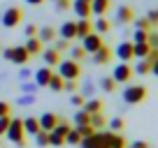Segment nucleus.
Wrapping results in <instances>:
<instances>
[{"label": "nucleus", "mask_w": 158, "mask_h": 148, "mask_svg": "<svg viewBox=\"0 0 158 148\" xmlns=\"http://www.w3.org/2000/svg\"><path fill=\"white\" fill-rule=\"evenodd\" d=\"M84 56H86V51L81 46H72V60H81Z\"/></svg>", "instance_id": "nucleus-38"}, {"label": "nucleus", "mask_w": 158, "mask_h": 148, "mask_svg": "<svg viewBox=\"0 0 158 148\" xmlns=\"http://www.w3.org/2000/svg\"><path fill=\"white\" fill-rule=\"evenodd\" d=\"M35 88H37L35 84H23V93H26V95H28V93L33 95V93H35Z\"/></svg>", "instance_id": "nucleus-49"}, {"label": "nucleus", "mask_w": 158, "mask_h": 148, "mask_svg": "<svg viewBox=\"0 0 158 148\" xmlns=\"http://www.w3.org/2000/svg\"><path fill=\"white\" fill-rule=\"evenodd\" d=\"M74 25H77V37H81V40H84L89 33H93V23H91L89 19H79Z\"/></svg>", "instance_id": "nucleus-17"}, {"label": "nucleus", "mask_w": 158, "mask_h": 148, "mask_svg": "<svg viewBox=\"0 0 158 148\" xmlns=\"http://www.w3.org/2000/svg\"><path fill=\"white\" fill-rule=\"evenodd\" d=\"M147 99V88L144 86H128L123 90V102L126 104H142Z\"/></svg>", "instance_id": "nucleus-3"}, {"label": "nucleus", "mask_w": 158, "mask_h": 148, "mask_svg": "<svg viewBox=\"0 0 158 148\" xmlns=\"http://www.w3.org/2000/svg\"><path fill=\"white\" fill-rule=\"evenodd\" d=\"M26 37H37V25H33V23L26 25Z\"/></svg>", "instance_id": "nucleus-41"}, {"label": "nucleus", "mask_w": 158, "mask_h": 148, "mask_svg": "<svg viewBox=\"0 0 158 148\" xmlns=\"http://www.w3.org/2000/svg\"><path fill=\"white\" fill-rule=\"evenodd\" d=\"M158 58V49H151V51H149V56H147V58H144V60H149V63H153V60H156Z\"/></svg>", "instance_id": "nucleus-50"}, {"label": "nucleus", "mask_w": 158, "mask_h": 148, "mask_svg": "<svg viewBox=\"0 0 158 148\" xmlns=\"http://www.w3.org/2000/svg\"><path fill=\"white\" fill-rule=\"evenodd\" d=\"M19 104H21V107H26V104H33V95H23V97L19 99Z\"/></svg>", "instance_id": "nucleus-48"}, {"label": "nucleus", "mask_w": 158, "mask_h": 148, "mask_svg": "<svg viewBox=\"0 0 158 148\" xmlns=\"http://www.w3.org/2000/svg\"><path fill=\"white\" fill-rule=\"evenodd\" d=\"M68 46H70V42H68V40H58V42H56V46H54V49L60 53V51H65Z\"/></svg>", "instance_id": "nucleus-44"}, {"label": "nucleus", "mask_w": 158, "mask_h": 148, "mask_svg": "<svg viewBox=\"0 0 158 148\" xmlns=\"http://www.w3.org/2000/svg\"><path fill=\"white\" fill-rule=\"evenodd\" d=\"M10 111H12V107L7 102H0V116H10Z\"/></svg>", "instance_id": "nucleus-45"}, {"label": "nucleus", "mask_w": 158, "mask_h": 148, "mask_svg": "<svg viewBox=\"0 0 158 148\" xmlns=\"http://www.w3.org/2000/svg\"><path fill=\"white\" fill-rule=\"evenodd\" d=\"M128 148H133V146H128Z\"/></svg>", "instance_id": "nucleus-54"}, {"label": "nucleus", "mask_w": 158, "mask_h": 148, "mask_svg": "<svg viewBox=\"0 0 158 148\" xmlns=\"http://www.w3.org/2000/svg\"><path fill=\"white\" fill-rule=\"evenodd\" d=\"M23 49L28 51V56H37V53H42V42H40L37 37H28V42L23 44Z\"/></svg>", "instance_id": "nucleus-19"}, {"label": "nucleus", "mask_w": 158, "mask_h": 148, "mask_svg": "<svg viewBox=\"0 0 158 148\" xmlns=\"http://www.w3.org/2000/svg\"><path fill=\"white\" fill-rule=\"evenodd\" d=\"M63 143H65L63 137H58V134L49 132V146H56V148H58V146H63Z\"/></svg>", "instance_id": "nucleus-36"}, {"label": "nucleus", "mask_w": 158, "mask_h": 148, "mask_svg": "<svg viewBox=\"0 0 158 148\" xmlns=\"http://www.w3.org/2000/svg\"><path fill=\"white\" fill-rule=\"evenodd\" d=\"M35 141H37V146H49V132H42V130H40L37 134H35Z\"/></svg>", "instance_id": "nucleus-34"}, {"label": "nucleus", "mask_w": 158, "mask_h": 148, "mask_svg": "<svg viewBox=\"0 0 158 148\" xmlns=\"http://www.w3.org/2000/svg\"><path fill=\"white\" fill-rule=\"evenodd\" d=\"M116 58L121 60V63H128V60H133V42H121V44L116 46Z\"/></svg>", "instance_id": "nucleus-10"}, {"label": "nucleus", "mask_w": 158, "mask_h": 148, "mask_svg": "<svg viewBox=\"0 0 158 148\" xmlns=\"http://www.w3.org/2000/svg\"><path fill=\"white\" fill-rule=\"evenodd\" d=\"M63 84H65V79L60 76V74H51L49 86H47V88H51L54 93H60V90H63Z\"/></svg>", "instance_id": "nucleus-25"}, {"label": "nucleus", "mask_w": 158, "mask_h": 148, "mask_svg": "<svg viewBox=\"0 0 158 148\" xmlns=\"http://www.w3.org/2000/svg\"><path fill=\"white\" fill-rule=\"evenodd\" d=\"M65 143H70V146H79L81 143V134H79L77 127H70V132L65 134Z\"/></svg>", "instance_id": "nucleus-26"}, {"label": "nucleus", "mask_w": 158, "mask_h": 148, "mask_svg": "<svg viewBox=\"0 0 158 148\" xmlns=\"http://www.w3.org/2000/svg\"><path fill=\"white\" fill-rule=\"evenodd\" d=\"M89 2H91V0H89Z\"/></svg>", "instance_id": "nucleus-56"}, {"label": "nucleus", "mask_w": 158, "mask_h": 148, "mask_svg": "<svg viewBox=\"0 0 158 148\" xmlns=\"http://www.w3.org/2000/svg\"><path fill=\"white\" fill-rule=\"evenodd\" d=\"M21 19H23V12H21L19 7H7L5 12H0V23L5 25V28H14V25H19Z\"/></svg>", "instance_id": "nucleus-4"}, {"label": "nucleus", "mask_w": 158, "mask_h": 148, "mask_svg": "<svg viewBox=\"0 0 158 148\" xmlns=\"http://www.w3.org/2000/svg\"><path fill=\"white\" fill-rule=\"evenodd\" d=\"M147 21H149V23H151V28H156V25H158V14H156V10H153V12H149Z\"/></svg>", "instance_id": "nucleus-43"}, {"label": "nucleus", "mask_w": 158, "mask_h": 148, "mask_svg": "<svg viewBox=\"0 0 158 148\" xmlns=\"http://www.w3.org/2000/svg\"><path fill=\"white\" fill-rule=\"evenodd\" d=\"M149 72H151V63H149V60H137V65L133 67V74H139V76H142V74H149Z\"/></svg>", "instance_id": "nucleus-28"}, {"label": "nucleus", "mask_w": 158, "mask_h": 148, "mask_svg": "<svg viewBox=\"0 0 158 148\" xmlns=\"http://www.w3.org/2000/svg\"><path fill=\"white\" fill-rule=\"evenodd\" d=\"M151 74H156V76H158V58L151 63Z\"/></svg>", "instance_id": "nucleus-52"}, {"label": "nucleus", "mask_w": 158, "mask_h": 148, "mask_svg": "<svg viewBox=\"0 0 158 148\" xmlns=\"http://www.w3.org/2000/svg\"><path fill=\"white\" fill-rule=\"evenodd\" d=\"M81 148H102V132H98L95 130L91 137H84L81 139V143H79Z\"/></svg>", "instance_id": "nucleus-13"}, {"label": "nucleus", "mask_w": 158, "mask_h": 148, "mask_svg": "<svg viewBox=\"0 0 158 148\" xmlns=\"http://www.w3.org/2000/svg\"><path fill=\"white\" fill-rule=\"evenodd\" d=\"M100 88H102L105 93H114V88H116V81H114L112 76H105V79L100 81Z\"/></svg>", "instance_id": "nucleus-32"}, {"label": "nucleus", "mask_w": 158, "mask_h": 148, "mask_svg": "<svg viewBox=\"0 0 158 148\" xmlns=\"http://www.w3.org/2000/svg\"><path fill=\"white\" fill-rule=\"evenodd\" d=\"M156 14H158V10H156Z\"/></svg>", "instance_id": "nucleus-55"}, {"label": "nucleus", "mask_w": 158, "mask_h": 148, "mask_svg": "<svg viewBox=\"0 0 158 148\" xmlns=\"http://www.w3.org/2000/svg\"><path fill=\"white\" fill-rule=\"evenodd\" d=\"M89 118H91V116L86 114L84 109H81V111H77V114H74V127H81V125H91V123H89Z\"/></svg>", "instance_id": "nucleus-30"}, {"label": "nucleus", "mask_w": 158, "mask_h": 148, "mask_svg": "<svg viewBox=\"0 0 158 148\" xmlns=\"http://www.w3.org/2000/svg\"><path fill=\"white\" fill-rule=\"evenodd\" d=\"M109 21L105 19V16H98V21L93 23V33H98V35H102V33H109Z\"/></svg>", "instance_id": "nucleus-27"}, {"label": "nucleus", "mask_w": 158, "mask_h": 148, "mask_svg": "<svg viewBox=\"0 0 158 148\" xmlns=\"http://www.w3.org/2000/svg\"><path fill=\"white\" fill-rule=\"evenodd\" d=\"M56 37V30L51 25H44V28H37V40L44 44V42H51Z\"/></svg>", "instance_id": "nucleus-23"}, {"label": "nucleus", "mask_w": 158, "mask_h": 148, "mask_svg": "<svg viewBox=\"0 0 158 148\" xmlns=\"http://www.w3.org/2000/svg\"><path fill=\"white\" fill-rule=\"evenodd\" d=\"M5 137L10 139L12 143H16L19 148H23L26 146V132H23V120L21 118H12L10 120V127H7V132H5Z\"/></svg>", "instance_id": "nucleus-1"}, {"label": "nucleus", "mask_w": 158, "mask_h": 148, "mask_svg": "<svg viewBox=\"0 0 158 148\" xmlns=\"http://www.w3.org/2000/svg\"><path fill=\"white\" fill-rule=\"evenodd\" d=\"M23 132L30 134V137H35V134L40 132V120L33 118V116H30V118H26V120H23Z\"/></svg>", "instance_id": "nucleus-22"}, {"label": "nucleus", "mask_w": 158, "mask_h": 148, "mask_svg": "<svg viewBox=\"0 0 158 148\" xmlns=\"http://www.w3.org/2000/svg\"><path fill=\"white\" fill-rule=\"evenodd\" d=\"M63 90H70V93H74V90H77V81H74V79L65 81V84H63Z\"/></svg>", "instance_id": "nucleus-42"}, {"label": "nucleus", "mask_w": 158, "mask_h": 148, "mask_svg": "<svg viewBox=\"0 0 158 148\" xmlns=\"http://www.w3.org/2000/svg\"><path fill=\"white\" fill-rule=\"evenodd\" d=\"M133 148H149L147 141H133Z\"/></svg>", "instance_id": "nucleus-51"}, {"label": "nucleus", "mask_w": 158, "mask_h": 148, "mask_svg": "<svg viewBox=\"0 0 158 148\" xmlns=\"http://www.w3.org/2000/svg\"><path fill=\"white\" fill-rule=\"evenodd\" d=\"M70 102H72L74 107H81V104H84V97H81V95H72V99H70Z\"/></svg>", "instance_id": "nucleus-47"}, {"label": "nucleus", "mask_w": 158, "mask_h": 148, "mask_svg": "<svg viewBox=\"0 0 158 148\" xmlns=\"http://www.w3.org/2000/svg\"><path fill=\"white\" fill-rule=\"evenodd\" d=\"M77 130H79V134H81V139H84V137H91V134L95 132L91 125H81V127H77Z\"/></svg>", "instance_id": "nucleus-40"}, {"label": "nucleus", "mask_w": 158, "mask_h": 148, "mask_svg": "<svg viewBox=\"0 0 158 148\" xmlns=\"http://www.w3.org/2000/svg\"><path fill=\"white\" fill-rule=\"evenodd\" d=\"M40 130H42V132H51V130H54L56 127V123H58V116H56V114H49V111H47V114H42V116H40Z\"/></svg>", "instance_id": "nucleus-9"}, {"label": "nucleus", "mask_w": 158, "mask_h": 148, "mask_svg": "<svg viewBox=\"0 0 158 148\" xmlns=\"http://www.w3.org/2000/svg\"><path fill=\"white\" fill-rule=\"evenodd\" d=\"M102 148H126V139L118 132H102Z\"/></svg>", "instance_id": "nucleus-6"}, {"label": "nucleus", "mask_w": 158, "mask_h": 148, "mask_svg": "<svg viewBox=\"0 0 158 148\" xmlns=\"http://www.w3.org/2000/svg\"><path fill=\"white\" fill-rule=\"evenodd\" d=\"M10 120H12V116H0V137H5L7 127H10Z\"/></svg>", "instance_id": "nucleus-35"}, {"label": "nucleus", "mask_w": 158, "mask_h": 148, "mask_svg": "<svg viewBox=\"0 0 158 148\" xmlns=\"http://www.w3.org/2000/svg\"><path fill=\"white\" fill-rule=\"evenodd\" d=\"M51 67H40L37 72H35V86L37 88H47L49 86V79H51Z\"/></svg>", "instance_id": "nucleus-11"}, {"label": "nucleus", "mask_w": 158, "mask_h": 148, "mask_svg": "<svg viewBox=\"0 0 158 148\" xmlns=\"http://www.w3.org/2000/svg\"><path fill=\"white\" fill-rule=\"evenodd\" d=\"M100 46H102V37H100L98 33H89L84 40H81V49H84L86 53H95Z\"/></svg>", "instance_id": "nucleus-8"}, {"label": "nucleus", "mask_w": 158, "mask_h": 148, "mask_svg": "<svg viewBox=\"0 0 158 148\" xmlns=\"http://www.w3.org/2000/svg\"><path fill=\"white\" fill-rule=\"evenodd\" d=\"M56 7H58L60 12H63V10H68V7H70V0H56Z\"/></svg>", "instance_id": "nucleus-46"}, {"label": "nucleus", "mask_w": 158, "mask_h": 148, "mask_svg": "<svg viewBox=\"0 0 158 148\" xmlns=\"http://www.w3.org/2000/svg\"><path fill=\"white\" fill-rule=\"evenodd\" d=\"M116 19H118V23H130V21L135 19V14H133V10H130L128 5H121L116 10Z\"/></svg>", "instance_id": "nucleus-18"}, {"label": "nucleus", "mask_w": 158, "mask_h": 148, "mask_svg": "<svg viewBox=\"0 0 158 148\" xmlns=\"http://www.w3.org/2000/svg\"><path fill=\"white\" fill-rule=\"evenodd\" d=\"M58 74L63 76L65 81H70V79L77 81L79 74H81V67H79V63L72 60V58H70V60H60V63H58Z\"/></svg>", "instance_id": "nucleus-2"}, {"label": "nucleus", "mask_w": 158, "mask_h": 148, "mask_svg": "<svg viewBox=\"0 0 158 148\" xmlns=\"http://www.w3.org/2000/svg\"><path fill=\"white\" fill-rule=\"evenodd\" d=\"M149 51H151V46H149L147 42H133V58L144 60L149 56Z\"/></svg>", "instance_id": "nucleus-16"}, {"label": "nucleus", "mask_w": 158, "mask_h": 148, "mask_svg": "<svg viewBox=\"0 0 158 148\" xmlns=\"http://www.w3.org/2000/svg\"><path fill=\"white\" fill-rule=\"evenodd\" d=\"M135 28H137V30H147V33H149V30H153L151 23H149L147 19H137V21H135Z\"/></svg>", "instance_id": "nucleus-37"}, {"label": "nucleus", "mask_w": 158, "mask_h": 148, "mask_svg": "<svg viewBox=\"0 0 158 148\" xmlns=\"http://www.w3.org/2000/svg\"><path fill=\"white\" fill-rule=\"evenodd\" d=\"M26 2H28V5H42L44 0H26Z\"/></svg>", "instance_id": "nucleus-53"}, {"label": "nucleus", "mask_w": 158, "mask_h": 148, "mask_svg": "<svg viewBox=\"0 0 158 148\" xmlns=\"http://www.w3.org/2000/svg\"><path fill=\"white\" fill-rule=\"evenodd\" d=\"M84 111L86 114H98V111H102V102L100 99H89L84 104Z\"/></svg>", "instance_id": "nucleus-29"}, {"label": "nucleus", "mask_w": 158, "mask_h": 148, "mask_svg": "<svg viewBox=\"0 0 158 148\" xmlns=\"http://www.w3.org/2000/svg\"><path fill=\"white\" fill-rule=\"evenodd\" d=\"M70 5H72L74 14H77L79 19H89V14H91V2L89 0H74V2H70Z\"/></svg>", "instance_id": "nucleus-12"}, {"label": "nucleus", "mask_w": 158, "mask_h": 148, "mask_svg": "<svg viewBox=\"0 0 158 148\" xmlns=\"http://www.w3.org/2000/svg\"><path fill=\"white\" fill-rule=\"evenodd\" d=\"M2 56H5V60H12V63H16V65H26L30 60L28 51H26L23 46H10V49L2 51Z\"/></svg>", "instance_id": "nucleus-5"}, {"label": "nucleus", "mask_w": 158, "mask_h": 148, "mask_svg": "<svg viewBox=\"0 0 158 148\" xmlns=\"http://www.w3.org/2000/svg\"><path fill=\"white\" fill-rule=\"evenodd\" d=\"M60 40H74V37H77V25H74V21H65L63 25H60Z\"/></svg>", "instance_id": "nucleus-15"}, {"label": "nucleus", "mask_w": 158, "mask_h": 148, "mask_svg": "<svg viewBox=\"0 0 158 148\" xmlns=\"http://www.w3.org/2000/svg\"><path fill=\"white\" fill-rule=\"evenodd\" d=\"M109 60H112V49L102 44V46L93 53V63H95V65H107Z\"/></svg>", "instance_id": "nucleus-14"}, {"label": "nucleus", "mask_w": 158, "mask_h": 148, "mask_svg": "<svg viewBox=\"0 0 158 148\" xmlns=\"http://www.w3.org/2000/svg\"><path fill=\"white\" fill-rule=\"evenodd\" d=\"M130 76H133V67H130L128 63H118L116 67H114V74L112 79L116 81V84H128Z\"/></svg>", "instance_id": "nucleus-7"}, {"label": "nucleus", "mask_w": 158, "mask_h": 148, "mask_svg": "<svg viewBox=\"0 0 158 148\" xmlns=\"http://www.w3.org/2000/svg\"><path fill=\"white\" fill-rule=\"evenodd\" d=\"M147 30H135V35H133V42H147Z\"/></svg>", "instance_id": "nucleus-39"}, {"label": "nucleus", "mask_w": 158, "mask_h": 148, "mask_svg": "<svg viewBox=\"0 0 158 148\" xmlns=\"http://www.w3.org/2000/svg\"><path fill=\"white\" fill-rule=\"evenodd\" d=\"M107 10H109V0H91V14L105 16Z\"/></svg>", "instance_id": "nucleus-20"}, {"label": "nucleus", "mask_w": 158, "mask_h": 148, "mask_svg": "<svg viewBox=\"0 0 158 148\" xmlns=\"http://www.w3.org/2000/svg\"><path fill=\"white\" fill-rule=\"evenodd\" d=\"M42 58H44L47 67H54V65H58V63H60V53H58L56 49H47L44 53H42Z\"/></svg>", "instance_id": "nucleus-21"}, {"label": "nucleus", "mask_w": 158, "mask_h": 148, "mask_svg": "<svg viewBox=\"0 0 158 148\" xmlns=\"http://www.w3.org/2000/svg\"><path fill=\"white\" fill-rule=\"evenodd\" d=\"M123 127H126V120L123 118H114V120H109V130H112V132H123Z\"/></svg>", "instance_id": "nucleus-33"}, {"label": "nucleus", "mask_w": 158, "mask_h": 148, "mask_svg": "<svg viewBox=\"0 0 158 148\" xmlns=\"http://www.w3.org/2000/svg\"><path fill=\"white\" fill-rule=\"evenodd\" d=\"M51 132H54V134H58V137H63V139H65V134L70 132V125L65 123V120H58V123H56V127L51 130Z\"/></svg>", "instance_id": "nucleus-31"}, {"label": "nucleus", "mask_w": 158, "mask_h": 148, "mask_svg": "<svg viewBox=\"0 0 158 148\" xmlns=\"http://www.w3.org/2000/svg\"><path fill=\"white\" fill-rule=\"evenodd\" d=\"M89 116H91L89 123H91V127H93V130H100V127H105V125H107V120H105L102 111H98V114H89Z\"/></svg>", "instance_id": "nucleus-24"}]
</instances>
